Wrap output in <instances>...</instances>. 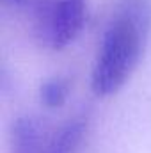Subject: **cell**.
<instances>
[{
    "mask_svg": "<svg viewBox=\"0 0 151 153\" xmlns=\"http://www.w3.org/2000/svg\"><path fill=\"white\" fill-rule=\"evenodd\" d=\"M148 39L123 16H115L107 29L93 66L91 89L96 96L115 94L139 64Z\"/></svg>",
    "mask_w": 151,
    "mask_h": 153,
    "instance_id": "cell-1",
    "label": "cell"
},
{
    "mask_svg": "<svg viewBox=\"0 0 151 153\" xmlns=\"http://www.w3.org/2000/svg\"><path fill=\"white\" fill-rule=\"evenodd\" d=\"M85 22V0H53L41 5L36 14V30L52 50L73 43Z\"/></svg>",
    "mask_w": 151,
    "mask_h": 153,
    "instance_id": "cell-2",
    "label": "cell"
},
{
    "mask_svg": "<svg viewBox=\"0 0 151 153\" xmlns=\"http://www.w3.org/2000/svg\"><path fill=\"white\" fill-rule=\"evenodd\" d=\"M48 137L34 117L23 116L13 123L11 128V152L13 153H41Z\"/></svg>",
    "mask_w": 151,
    "mask_h": 153,
    "instance_id": "cell-3",
    "label": "cell"
},
{
    "mask_svg": "<svg viewBox=\"0 0 151 153\" xmlns=\"http://www.w3.org/2000/svg\"><path fill=\"white\" fill-rule=\"evenodd\" d=\"M85 132L87 121L84 117H73L48 137L41 153H73L80 146Z\"/></svg>",
    "mask_w": 151,
    "mask_h": 153,
    "instance_id": "cell-4",
    "label": "cell"
},
{
    "mask_svg": "<svg viewBox=\"0 0 151 153\" xmlns=\"http://www.w3.org/2000/svg\"><path fill=\"white\" fill-rule=\"evenodd\" d=\"M117 16L132 22L148 39L151 30V0H123Z\"/></svg>",
    "mask_w": 151,
    "mask_h": 153,
    "instance_id": "cell-5",
    "label": "cell"
},
{
    "mask_svg": "<svg viewBox=\"0 0 151 153\" xmlns=\"http://www.w3.org/2000/svg\"><path fill=\"white\" fill-rule=\"evenodd\" d=\"M70 94V82L62 76L46 78L39 87V100L48 109L62 107Z\"/></svg>",
    "mask_w": 151,
    "mask_h": 153,
    "instance_id": "cell-6",
    "label": "cell"
},
{
    "mask_svg": "<svg viewBox=\"0 0 151 153\" xmlns=\"http://www.w3.org/2000/svg\"><path fill=\"white\" fill-rule=\"evenodd\" d=\"M5 5H14V7H18V5H25V4H29L30 0H2Z\"/></svg>",
    "mask_w": 151,
    "mask_h": 153,
    "instance_id": "cell-7",
    "label": "cell"
}]
</instances>
